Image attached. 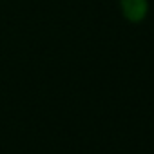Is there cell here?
Segmentation results:
<instances>
[{"mask_svg":"<svg viewBox=\"0 0 154 154\" xmlns=\"http://www.w3.org/2000/svg\"><path fill=\"white\" fill-rule=\"evenodd\" d=\"M123 9H125V15L127 18L131 20H140L145 11H147V6L143 0H123Z\"/></svg>","mask_w":154,"mask_h":154,"instance_id":"cell-1","label":"cell"}]
</instances>
